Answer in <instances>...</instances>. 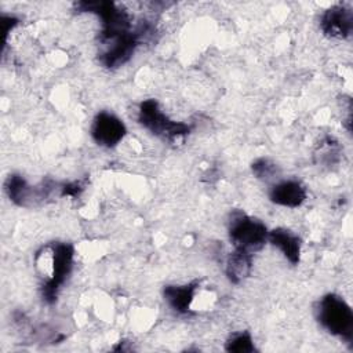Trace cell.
I'll list each match as a JSON object with an SVG mask.
<instances>
[{
    "instance_id": "cell-1",
    "label": "cell",
    "mask_w": 353,
    "mask_h": 353,
    "mask_svg": "<svg viewBox=\"0 0 353 353\" xmlns=\"http://www.w3.org/2000/svg\"><path fill=\"white\" fill-rule=\"evenodd\" d=\"M317 320L332 335L346 343L353 341V312L347 302L336 294L324 295L317 303Z\"/></svg>"
},
{
    "instance_id": "cell-2",
    "label": "cell",
    "mask_w": 353,
    "mask_h": 353,
    "mask_svg": "<svg viewBox=\"0 0 353 353\" xmlns=\"http://www.w3.org/2000/svg\"><path fill=\"white\" fill-rule=\"evenodd\" d=\"M268 234L269 232L261 221L240 211L232 214L229 221V239L236 250L254 254L265 245Z\"/></svg>"
},
{
    "instance_id": "cell-3",
    "label": "cell",
    "mask_w": 353,
    "mask_h": 353,
    "mask_svg": "<svg viewBox=\"0 0 353 353\" xmlns=\"http://www.w3.org/2000/svg\"><path fill=\"white\" fill-rule=\"evenodd\" d=\"M138 120L152 134L170 142L179 141L190 130L188 124L174 121L167 114H164L154 99H145L139 105Z\"/></svg>"
},
{
    "instance_id": "cell-4",
    "label": "cell",
    "mask_w": 353,
    "mask_h": 353,
    "mask_svg": "<svg viewBox=\"0 0 353 353\" xmlns=\"http://www.w3.org/2000/svg\"><path fill=\"white\" fill-rule=\"evenodd\" d=\"M73 255L74 250L68 243H57L52 247V273L41 288L43 299L47 303L55 302L61 285L70 274L73 266Z\"/></svg>"
},
{
    "instance_id": "cell-5",
    "label": "cell",
    "mask_w": 353,
    "mask_h": 353,
    "mask_svg": "<svg viewBox=\"0 0 353 353\" xmlns=\"http://www.w3.org/2000/svg\"><path fill=\"white\" fill-rule=\"evenodd\" d=\"M124 123L109 112H101L95 116L91 127L92 139L105 148L116 146L125 135Z\"/></svg>"
},
{
    "instance_id": "cell-6",
    "label": "cell",
    "mask_w": 353,
    "mask_h": 353,
    "mask_svg": "<svg viewBox=\"0 0 353 353\" xmlns=\"http://www.w3.org/2000/svg\"><path fill=\"white\" fill-rule=\"evenodd\" d=\"M320 28L323 33L332 39H347L353 30V14L352 10L336 4L324 11L320 19Z\"/></svg>"
},
{
    "instance_id": "cell-7",
    "label": "cell",
    "mask_w": 353,
    "mask_h": 353,
    "mask_svg": "<svg viewBox=\"0 0 353 353\" xmlns=\"http://www.w3.org/2000/svg\"><path fill=\"white\" fill-rule=\"evenodd\" d=\"M4 189L10 200H12L15 204L22 207H28L33 204L36 200L44 199L48 194L47 185H44V188L41 189H36L28 185V182L21 175H17V174H12L7 178L4 183Z\"/></svg>"
},
{
    "instance_id": "cell-8",
    "label": "cell",
    "mask_w": 353,
    "mask_h": 353,
    "mask_svg": "<svg viewBox=\"0 0 353 353\" xmlns=\"http://www.w3.org/2000/svg\"><path fill=\"white\" fill-rule=\"evenodd\" d=\"M269 199L277 205L295 208L305 201L306 189L298 181H294V179L281 181L272 186L269 192Z\"/></svg>"
},
{
    "instance_id": "cell-9",
    "label": "cell",
    "mask_w": 353,
    "mask_h": 353,
    "mask_svg": "<svg viewBox=\"0 0 353 353\" xmlns=\"http://www.w3.org/2000/svg\"><path fill=\"white\" fill-rule=\"evenodd\" d=\"M268 240L283 252V255L290 263L296 265L299 262L301 239L296 234H294L291 230L283 229V228L273 229L272 232H269Z\"/></svg>"
},
{
    "instance_id": "cell-10",
    "label": "cell",
    "mask_w": 353,
    "mask_h": 353,
    "mask_svg": "<svg viewBox=\"0 0 353 353\" xmlns=\"http://www.w3.org/2000/svg\"><path fill=\"white\" fill-rule=\"evenodd\" d=\"M196 288L197 283H189L185 285H167L164 288V299L175 312L189 313Z\"/></svg>"
},
{
    "instance_id": "cell-11",
    "label": "cell",
    "mask_w": 353,
    "mask_h": 353,
    "mask_svg": "<svg viewBox=\"0 0 353 353\" xmlns=\"http://www.w3.org/2000/svg\"><path fill=\"white\" fill-rule=\"evenodd\" d=\"M251 268H252V254L234 248V251L230 252L226 259L225 273L233 284H239L248 277Z\"/></svg>"
},
{
    "instance_id": "cell-12",
    "label": "cell",
    "mask_w": 353,
    "mask_h": 353,
    "mask_svg": "<svg viewBox=\"0 0 353 353\" xmlns=\"http://www.w3.org/2000/svg\"><path fill=\"white\" fill-rule=\"evenodd\" d=\"M225 349L228 352H234V353H251L255 350V346L251 335L247 331H244V332L233 334L226 341Z\"/></svg>"
},
{
    "instance_id": "cell-13",
    "label": "cell",
    "mask_w": 353,
    "mask_h": 353,
    "mask_svg": "<svg viewBox=\"0 0 353 353\" xmlns=\"http://www.w3.org/2000/svg\"><path fill=\"white\" fill-rule=\"evenodd\" d=\"M252 174L259 178V179H265L269 181L272 178L276 176L277 174V165L274 163H272L269 159H258L252 163L251 165Z\"/></svg>"
},
{
    "instance_id": "cell-14",
    "label": "cell",
    "mask_w": 353,
    "mask_h": 353,
    "mask_svg": "<svg viewBox=\"0 0 353 353\" xmlns=\"http://www.w3.org/2000/svg\"><path fill=\"white\" fill-rule=\"evenodd\" d=\"M320 154H317L320 157V161L321 163H325V164H332L338 160V145L336 142L327 137L325 138V142L320 146Z\"/></svg>"
},
{
    "instance_id": "cell-15",
    "label": "cell",
    "mask_w": 353,
    "mask_h": 353,
    "mask_svg": "<svg viewBox=\"0 0 353 353\" xmlns=\"http://www.w3.org/2000/svg\"><path fill=\"white\" fill-rule=\"evenodd\" d=\"M61 189H62V192H61L62 196H79V193L83 190V188L79 182L65 183Z\"/></svg>"
}]
</instances>
